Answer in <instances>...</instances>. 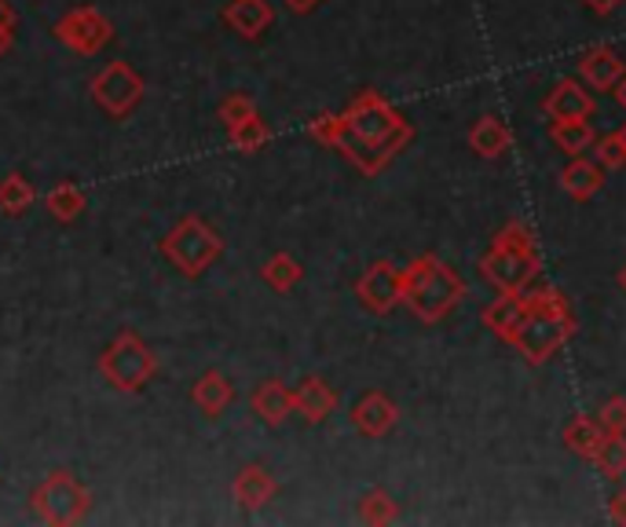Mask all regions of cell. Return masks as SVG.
I'll list each match as a JSON object with an SVG mask.
<instances>
[{"label":"cell","instance_id":"obj_1","mask_svg":"<svg viewBox=\"0 0 626 527\" xmlns=\"http://www.w3.org/2000/svg\"><path fill=\"white\" fill-rule=\"evenodd\" d=\"M345 140L341 155L352 161L362 176H378L399 150L415 140V125L378 92H359L345 110Z\"/></svg>","mask_w":626,"mask_h":527},{"label":"cell","instance_id":"obj_2","mask_svg":"<svg viewBox=\"0 0 626 527\" xmlns=\"http://www.w3.org/2000/svg\"><path fill=\"white\" fill-rule=\"evenodd\" d=\"M572 337H575V311H572V300L560 294L557 286H531V290H524V319L517 330H513L509 345L517 348L531 367L554 359Z\"/></svg>","mask_w":626,"mask_h":527},{"label":"cell","instance_id":"obj_3","mask_svg":"<svg viewBox=\"0 0 626 527\" xmlns=\"http://www.w3.org/2000/svg\"><path fill=\"white\" fill-rule=\"evenodd\" d=\"M399 279H404L399 305H407L421 322H444L466 297V279L436 253L415 257L407 268H399Z\"/></svg>","mask_w":626,"mask_h":527},{"label":"cell","instance_id":"obj_4","mask_svg":"<svg viewBox=\"0 0 626 527\" xmlns=\"http://www.w3.org/2000/svg\"><path fill=\"white\" fill-rule=\"evenodd\" d=\"M161 257L187 279H198L202 271H209L212 264L223 257V238L202 217H183L177 228L161 238Z\"/></svg>","mask_w":626,"mask_h":527},{"label":"cell","instance_id":"obj_5","mask_svg":"<svg viewBox=\"0 0 626 527\" xmlns=\"http://www.w3.org/2000/svg\"><path fill=\"white\" fill-rule=\"evenodd\" d=\"M99 374L118 392H140L158 374V356L136 330H121L99 356Z\"/></svg>","mask_w":626,"mask_h":527},{"label":"cell","instance_id":"obj_6","mask_svg":"<svg viewBox=\"0 0 626 527\" xmlns=\"http://www.w3.org/2000/svg\"><path fill=\"white\" fill-rule=\"evenodd\" d=\"M30 501H33L37 517H41L44 524H52V527L81 524L85 517H89V509H92L89 487H85L70 469L48 473L44 484H37V491L30 495Z\"/></svg>","mask_w":626,"mask_h":527},{"label":"cell","instance_id":"obj_7","mask_svg":"<svg viewBox=\"0 0 626 527\" xmlns=\"http://www.w3.org/2000/svg\"><path fill=\"white\" fill-rule=\"evenodd\" d=\"M543 271V253L538 249H506L495 246L480 257V275L498 294H524L538 282Z\"/></svg>","mask_w":626,"mask_h":527},{"label":"cell","instance_id":"obj_8","mask_svg":"<svg viewBox=\"0 0 626 527\" xmlns=\"http://www.w3.org/2000/svg\"><path fill=\"white\" fill-rule=\"evenodd\" d=\"M89 92H92V99L107 110L110 118L125 121L136 107H140L147 84H143L140 73L132 70V62L115 59V62H107V67L96 73L92 84H89Z\"/></svg>","mask_w":626,"mask_h":527},{"label":"cell","instance_id":"obj_9","mask_svg":"<svg viewBox=\"0 0 626 527\" xmlns=\"http://www.w3.org/2000/svg\"><path fill=\"white\" fill-rule=\"evenodd\" d=\"M52 33L59 44H67L70 52H78V56H96L115 41V27H110V19L96 8H70L52 27Z\"/></svg>","mask_w":626,"mask_h":527},{"label":"cell","instance_id":"obj_10","mask_svg":"<svg viewBox=\"0 0 626 527\" xmlns=\"http://www.w3.org/2000/svg\"><path fill=\"white\" fill-rule=\"evenodd\" d=\"M356 297L359 305L374 311V316H388L399 297H404V279H399V268L393 260H374L367 271L359 275L356 282Z\"/></svg>","mask_w":626,"mask_h":527},{"label":"cell","instance_id":"obj_11","mask_svg":"<svg viewBox=\"0 0 626 527\" xmlns=\"http://www.w3.org/2000/svg\"><path fill=\"white\" fill-rule=\"evenodd\" d=\"M352 425H356V432L359 436H367V439H381L396 429V421H399V410L396 404L388 399L385 392H378V388H370V392H362L356 399V407H352Z\"/></svg>","mask_w":626,"mask_h":527},{"label":"cell","instance_id":"obj_12","mask_svg":"<svg viewBox=\"0 0 626 527\" xmlns=\"http://www.w3.org/2000/svg\"><path fill=\"white\" fill-rule=\"evenodd\" d=\"M543 110H546L549 121H579V118H594L597 103L579 81L565 78V81H557L554 88H549Z\"/></svg>","mask_w":626,"mask_h":527},{"label":"cell","instance_id":"obj_13","mask_svg":"<svg viewBox=\"0 0 626 527\" xmlns=\"http://www.w3.org/2000/svg\"><path fill=\"white\" fill-rule=\"evenodd\" d=\"M623 73H626V62L619 59L616 48H608V44L586 48L579 56V78L590 84L594 92H612Z\"/></svg>","mask_w":626,"mask_h":527},{"label":"cell","instance_id":"obj_14","mask_svg":"<svg viewBox=\"0 0 626 527\" xmlns=\"http://www.w3.org/2000/svg\"><path fill=\"white\" fill-rule=\"evenodd\" d=\"M220 19L231 33L246 37V41H257L260 33L271 30L275 8L268 4V0H231V4L220 11Z\"/></svg>","mask_w":626,"mask_h":527},{"label":"cell","instance_id":"obj_15","mask_svg":"<svg viewBox=\"0 0 626 527\" xmlns=\"http://www.w3.org/2000/svg\"><path fill=\"white\" fill-rule=\"evenodd\" d=\"M337 410V392L334 388L316 378V374H308V378H300L294 388V414H300L308 425H322Z\"/></svg>","mask_w":626,"mask_h":527},{"label":"cell","instance_id":"obj_16","mask_svg":"<svg viewBox=\"0 0 626 527\" xmlns=\"http://www.w3.org/2000/svg\"><path fill=\"white\" fill-rule=\"evenodd\" d=\"M249 407L265 425L271 429H279V425L294 414V388L279 381V378H268L254 388V396H249Z\"/></svg>","mask_w":626,"mask_h":527},{"label":"cell","instance_id":"obj_17","mask_svg":"<svg viewBox=\"0 0 626 527\" xmlns=\"http://www.w3.org/2000/svg\"><path fill=\"white\" fill-rule=\"evenodd\" d=\"M235 501L246 509V513H254V509H265L268 501L279 495V480L265 469V466H257V461H249V466L239 469V476H235Z\"/></svg>","mask_w":626,"mask_h":527},{"label":"cell","instance_id":"obj_18","mask_svg":"<svg viewBox=\"0 0 626 527\" xmlns=\"http://www.w3.org/2000/svg\"><path fill=\"white\" fill-rule=\"evenodd\" d=\"M191 404L198 414H206V418H220V414L235 404V385L228 381V374L206 370L191 388Z\"/></svg>","mask_w":626,"mask_h":527},{"label":"cell","instance_id":"obj_19","mask_svg":"<svg viewBox=\"0 0 626 527\" xmlns=\"http://www.w3.org/2000/svg\"><path fill=\"white\" fill-rule=\"evenodd\" d=\"M560 187L575 198V202H590V198L605 187V169L597 161H583L572 158L565 169H560Z\"/></svg>","mask_w":626,"mask_h":527},{"label":"cell","instance_id":"obj_20","mask_svg":"<svg viewBox=\"0 0 626 527\" xmlns=\"http://www.w3.org/2000/svg\"><path fill=\"white\" fill-rule=\"evenodd\" d=\"M513 143V136L506 129V121L503 118H495V115H484L473 121V129H469V147L477 150L480 158H503L506 150Z\"/></svg>","mask_w":626,"mask_h":527},{"label":"cell","instance_id":"obj_21","mask_svg":"<svg viewBox=\"0 0 626 527\" xmlns=\"http://www.w3.org/2000/svg\"><path fill=\"white\" fill-rule=\"evenodd\" d=\"M484 326L491 330L495 337H503V341L509 345V337L513 330L520 326L524 319V294H503V297H495L491 305L484 308Z\"/></svg>","mask_w":626,"mask_h":527},{"label":"cell","instance_id":"obj_22","mask_svg":"<svg viewBox=\"0 0 626 527\" xmlns=\"http://www.w3.org/2000/svg\"><path fill=\"white\" fill-rule=\"evenodd\" d=\"M549 140H554L557 150H565L568 158H583L586 150L594 147L597 132L590 118H579V121H554V129H549Z\"/></svg>","mask_w":626,"mask_h":527},{"label":"cell","instance_id":"obj_23","mask_svg":"<svg viewBox=\"0 0 626 527\" xmlns=\"http://www.w3.org/2000/svg\"><path fill=\"white\" fill-rule=\"evenodd\" d=\"M605 429H600V421L590 418V414H583V418H575L568 429H565V447L572 450V455H579L586 461L597 458L600 444H605Z\"/></svg>","mask_w":626,"mask_h":527},{"label":"cell","instance_id":"obj_24","mask_svg":"<svg viewBox=\"0 0 626 527\" xmlns=\"http://www.w3.org/2000/svg\"><path fill=\"white\" fill-rule=\"evenodd\" d=\"M260 279H265L275 294H290L294 286L305 279V268H300V260L294 253H275L265 268H260Z\"/></svg>","mask_w":626,"mask_h":527},{"label":"cell","instance_id":"obj_25","mask_svg":"<svg viewBox=\"0 0 626 527\" xmlns=\"http://www.w3.org/2000/svg\"><path fill=\"white\" fill-rule=\"evenodd\" d=\"M33 183L22 172H8L0 180V212H8V217H22L33 206Z\"/></svg>","mask_w":626,"mask_h":527},{"label":"cell","instance_id":"obj_26","mask_svg":"<svg viewBox=\"0 0 626 527\" xmlns=\"http://www.w3.org/2000/svg\"><path fill=\"white\" fill-rule=\"evenodd\" d=\"M44 206H48V212H52L56 220L70 223V220H78L81 212H85V191H81L78 183H59V187H52V191H48Z\"/></svg>","mask_w":626,"mask_h":527},{"label":"cell","instance_id":"obj_27","mask_svg":"<svg viewBox=\"0 0 626 527\" xmlns=\"http://www.w3.org/2000/svg\"><path fill=\"white\" fill-rule=\"evenodd\" d=\"M359 520H362V524H374V527L396 524V520H399L396 498L388 495L385 487H374V491H367V495L359 498Z\"/></svg>","mask_w":626,"mask_h":527},{"label":"cell","instance_id":"obj_28","mask_svg":"<svg viewBox=\"0 0 626 527\" xmlns=\"http://www.w3.org/2000/svg\"><path fill=\"white\" fill-rule=\"evenodd\" d=\"M594 466H597L600 476H608V480H623L626 476V432H608L605 436Z\"/></svg>","mask_w":626,"mask_h":527},{"label":"cell","instance_id":"obj_29","mask_svg":"<svg viewBox=\"0 0 626 527\" xmlns=\"http://www.w3.org/2000/svg\"><path fill=\"white\" fill-rule=\"evenodd\" d=\"M228 140H231V147H239L242 155H254V150H260L271 140V129H268V121L260 115H249L242 125L228 129Z\"/></svg>","mask_w":626,"mask_h":527},{"label":"cell","instance_id":"obj_30","mask_svg":"<svg viewBox=\"0 0 626 527\" xmlns=\"http://www.w3.org/2000/svg\"><path fill=\"white\" fill-rule=\"evenodd\" d=\"M308 136H311V140H316V143H322V147H341V140H345V118L341 115H330V110H327V115H316V118H311L308 121Z\"/></svg>","mask_w":626,"mask_h":527},{"label":"cell","instance_id":"obj_31","mask_svg":"<svg viewBox=\"0 0 626 527\" xmlns=\"http://www.w3.org/2000/svg\"><path fill=\"white\" fill-rule=\"evenodd\" d=\"M249 115H257V103H254V96H246V92L223 96L217 107V118L223 121V129H235V125H242Z\"/></svg>","mask_w":626,"mask_h":527},{"label":"cell","instance_id":"obj_32","mask_svg":"<svg viewBox=\"0 0 626 527\" xmlns=\"http://www.w3.org/2000/svg\"><path fill=\"white\" fill-rule=\"evenodd\" d=\"M594 161L600 169H623L626 166V147L619 143V136H600V140H594Z\"/></svg>","mask_w":626,"mask_h":527},{"label":"cell","instance_id":"obj_33","mask_svg":"<svg viewBox=\"0 0 626 527\" xmlns=\"http://www.w3.org/2000/svg\"><path fill=\"white\" fill-rule=\"evenodd\" d=\"M600 429L605 432H626V396H612L597 414Z\"/></svg>","mask_w":626,"mask_h":527},{"label":"cell","instance_id":"obj_34","mask_svg":"<svg viewBox=\"0 0 626 527\" xmlns=\"http://www.w3.org/2000/svg\"><path fill=\"white\" fill-rule=\"evenodd\" d=\"M608 520L612 524H626V491H616L608 498Z\"/></svg>","mask_w":626,"mask_h":527},{"label":"cell","instance_id":"obj_35","mask_svg":"<svg viewBox=\"0 0 626 527\" xmlns=\"http://www.w3.org/2000/svg\"><path fill=\"white\" fill-rule=\"evenodd\" d=\"M583 4L590 8L594 16H612V11H616V8L623 4V0H583Z\"/></svg>","mask_w":626,"mask_h":527},{"label":"cell","instance_id":"obj_36","mask_svg":"<svg viewBox=\"0 0 626 527\" xmlns=\"http://www.w3.org/2000/svg\"><path fill=\"white\" fill-rule=\"evenodd\" d=\"M282 4L290 8L294 16H308V11H316V8L322 4V0H282Z\"/></svg>","mask_w":626,"mask_h":527},{"label":"cell","instance_id":"obj_37","mask_svg":"<svg viewBox=\"0 0 626 527\" xmlns=\"http://www.w3.org/2000/svg\"><path fill=\"white\" fill-rule=\"evenodd\" d=\"M0 27L16 30V4H11V0H0Z\"/></svg>","mask_w":626,"mask_h":527},{"label":"cell","instance_id":"obj_38","mask_svg":"<svg viewBox=\"0 0 626 527\" xmlns=\"http://www.w3.org/2000/svg\"><path fill=\"white\" fill-rule=\"evenodd\" d=\"M11 44H16V33H11V30H4V27H0V59H4V56L11 52Z\"/></svg>","mask_w":626,"mask_h":527},{"label":"cell","instance_id":"obj_39","mask_svg":"<svg viewBox=\"0 0 626 527\" xmlns=\"http://www.w3.org/2000/svg\"><path fill=\"white\" fill-rule=\"evenodd\" d=\"M612 96H616V99H619V107L626 110V73H623V78H619V84L612 88Z\"/></svg>","mask_w":626,"mask_h":527},{"label":"cell","instance_id":"obj_40","mask_svg":"<svg viewBox=\"0 0 626 527\" xmlns=\"http://www.w3.org/2000/svg\"><path fill=\"white\" fill-rule=\"evenodd\" d=\"M616 286H619V294L626 297V264H623V268H619V275H616Z\"/></svg>","mask_w":626,"mask_h":527},{"label":"cell","instance_id":"obj_41","mask_svg":"<svg viewBox=\"0 0 626 527\" xmlns=\"http://www.w3.org/2000/svg\"><path fill=\"white\" fill-rule=\"evenodd\" d=\"M616 136H619V143H623V147H626V121H623V129H619V132H616Z\"/></svg>","mask_w":626,"mask_h":527}]
</instances>
